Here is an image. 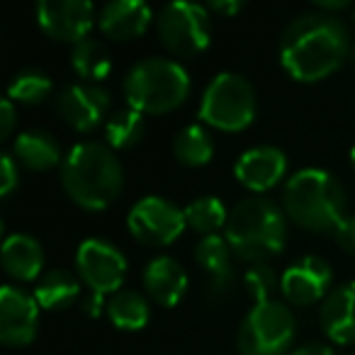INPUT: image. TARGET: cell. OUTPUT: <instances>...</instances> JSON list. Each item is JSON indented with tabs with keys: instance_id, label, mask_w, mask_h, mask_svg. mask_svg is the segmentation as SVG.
<instances>
[{
	"instance_id": "cell-1",
	"label": "cell",
	"mask_w": 355,
	"mask_h": 355,
	"mask_svg": "<svg viewBox=\"0 0 355 355\" xmlns=\"http://www.w3.org/2000/svg\"><path fill=\"white\" fill-rule=\"evenodd\" d=\"M350 37L340 20L329 12H306L285 27L280 37V61L295 80L314 83L348 61Z\"/></svg>"
},
{
	"instance_id": "cell-2",
	"label": "cell",
	"mask_w": 355,
	"mask_h": 355,
	"mask_svg": "<svg viewBox=\"0 0 355 355\" xmlns=\"http://www.w3.org/2000/svg\"><path fill=\"white\" fill-rule=\"evenodd\" d=\"M61 185L78 207L95 212L117 200L124 173L112 148L98 141H83L71 148L61 163Z\"/></svg>"
},
{
	"instance_id": "cell-3",
	"label": "cell",
	"mask_w": 355,
	"mask_h": 355,
	"mask_svg": "<svg viewBox=\"0 0 355 355\" xmlns=\"http://www.w3.org/2000/svg\"><path fill=\"white\" fill-rule=\"evenodd\" d=\"M224 232V239L239 258L266 263L285 248L287 214L272 200L253 195L234 205Z\"/></svg>"
},
{
	"instance_id": "cell-4",
	"label": "cell",
	"mask_w": 355,
	"mask_h": 355,
	"mask_svg": "<svg viewBox=\"0 0 355 355\" xmlns=\"http://www.w3.org/2000/svg\"><path fill=\"white\" fill-rule=\"evenodd\" d=\"M282 207L292 222L311 232L336 229L348 217L343 185L321 168H302L287 180Z\"/></svg>"
},
{
	"instance_id": "cell-5",
	"label": "cell",
	"mask_w": 355,
	"mask_h": 355,
	"mask_svg": "<svg viewBox=\"0 0 355 355\" xmlns=\"http://www.w3.org/2000/svg\"><path fill=\"white\" fill-rule=\"evenodd\" d=\"M190 93L188 71L171 59H144L124 78L127 105L141 114H166L185 103Z\"/></svg>"
},
{
	"instance_id": "cell-6",
	"label": "cell",
	"mask_w": 355,
	"mask_h": 355,
	"mask_svg": "<svg viewBox=\"0 0 355 355\" xmlns=\"http://www.w3.org/2000/svg\"><path fill=\"white\" fill-rule=\"evenodd\" d=\"M200 117L222 132H241L256 117V90L243 76L224 71L209 80L200 103Z\"/></svg>"
},
{
	"instance_id": "cell-7",
	"label": "cell",
	"mask_w": 355,
	"mask_h": 355,
	"mask_svg": "<svg viewBox=\"0 0 355 355\" xmlns=\"http://www.w3.org/2000/svg\"><path fill=\"white\" fill-rule=\"evenodd\" d=\"M236 340L243 355H282L295 340V316L277 300L256 304L239 326Z\"/></svg>"
},
{
	"instance_id": "cell-8",
	"label": "cell",
	"mask_w": 355,
	"mask_h": 355,
	"mask_svg": "<svg viewBox=\"0 0 355 355\" xmlns=\"http://www.w3.org/2000/svg\"><path fill=\"white\" fill-rule=\"evenodd\" d=\"M156 32L168 51L175 56H195L209 44V12L195 3H168L156 15Z\"/></svg>"
},
{
	"instance_id": "cell-9",
	"label": "cell",
	"mask_w": 355,
	"mask_h": 355,
	"mask_svg": "<svg viewBox=\"0 0 355 355\" xmlns=\"http://www.w3.org/2000/svg\"><path fill=\"white\" fill-rule=\"evenodd\" d=\"M127 227L132 232V236L137 241H141L144 246H168L175 241L185 224V212L178 209L173 202L163 198H144L129 209Z\"/></svg>"
},
{
	"instance_id": "cell-10",
	"label": "cell",
	"mask_w": 355,
	"mask_h": 355,
	"mask_svg": "<svg viewBox=\"0 0 355 355\" xmlns=\"http://www.w3.org/2000/svg\"><path fill=\"white\" fill-rule=\"evenodd\" d=\"M76 266H78V275L88 285V290L105 297L119 292L124 272H127V261L119 253V248H114L103 239H85L76 253Z\"/></svg>"
},
{
	"instance_id": "cell-11",
	"label": "cell",
	"mask_w": 355,
	"mask_h": 355,
	"mask_svg": "<svg viewBox=\"0 0 355 355\" xmlns=\"http://www.w3.org/2000/svg\"><path fill=\"white\" fill-rule=\"evenodd\" d=\"M37 22L54 40L78 44L93 27L95 8L88 0H40Z\"/></svg>"
},
{
	"instance_id": "cell-12",
	"label": "cell",
	"mask_w": 355,
	"mask_h": 355,
	"mask_svg": "<svg viewBox=\"0 0 355 355\" xmlns=\"http://www.w3.org/2000/svg\"><path fill=\"white\" fill-rule=\"evenodd\" d=\"M40 326V304L35 297L3 285L0 290V340L6 345H27L35 340Z\"/></svg>"
},
{
	"instance_id": "cell-13",
	"label": "cell",
	"mask_w": 355,
	"mask_h": 355,
	"mask_svg": "<svg viewBox=\"0 0 355 355\" xmlns=\"http://www.w3.org/2000/svg\"><path fill=\"white\" fill-rule=\"evenodd\" d=\"M110 107V95L95 83L69 85L56 100L61 119L76 132H93Z\"/></svg>"
},
{
	"instance_id": "cell-14",
	"label": "cell",
	"mask_w": 355,
	"mask_h": 355,
	"mask_svg": "<svg viewBox=\"0 0 355 355\" xmlns=\"http://www.w3.org/2000/svg\"><path fill=\"white\" fill-rule=\"evenodd\" d=\"M331 277H334V272H331V266L324 258L306 256L282 272L280 290L287 302L297 306H306L319 302L326 295Z\"/></svg>"
},
{
	"instance_id": "cell-15",
	"label": "cell",
	"mask_w": 355,
	"mask_h": 355,
	"mask_svg": "<svg viewBox=\"0 0 355 355\" xmlns=\"http://www.w3.org/2000/svg\"><path fill=\"white\" fill-rule=\"evenodd\" d=\"M287 158L275 146H253L241 153V158L234 166V175L243 188L253 193H266L285 175Z\"/></svg>"
},
{
	"instance_id": "cell-16",
	"label": "cell",
	"mask_w": 355,
	"mask_h": 355,
	"mask_svg": "<svg viewBox=\"0 0 355 355\" xmlns=\"http://www.w3.org/2000/svg\"><path fill=\"white\" fill-rule=\"evenodd\" d=\"M198 266L202 268L205 280H207V295L214 302L222 300L229 292L234 282V268H232V246L222 236H202L195 248Z\"/></svg>"
},
{
	"instance_id": "cell-17",
	"label": "cell",
	"mask_w": 355,
	"mask_h": 355,
	"mask_svg": "<svg viewBox=\"0 0 355 355\" xmlns=\"http://www.w3.org/2000/svg\"><path fill=\"white\" fill-rule=\"evenodd\" d=\"M151 17V8L141 0H114L100 12V30L110 40L129 42L146 32Z\"/></svg>"
},
{
	"instance_id": "cell-18",
	"label": "cell",
	"mask_w": 355,
	"mask_h": 355,
	"mask_svg": "<svg viewBox=\"0 0 355 355\" xmlns=\"http://www.w3.org/2000/svg\"><path fill=\"white\" fill-rule=\"evenodd\" d=\"M144 290L156 304L175 306L188 290V275L171 256H158L144 270Z\"/></svg>"
},
{
	"instance_id": "cell-19",
	"label": "cell",
	"mask_w": 355,
	"mask_h": 355,
	"mask_svg": "<svg viewBox=\"0 0 355 355\" xmlns=\"http://www.w3.org/2000/svg\"><path fill=\"white\" fill-rule=\"evenodd\" d=\"M319 319L331 340L355 343V280L345 282L326 297Z\"/></svg>"
},
{
	"instance_id": "cell-20",
	"label": "cell",
	"mask_w": 355,
	"mask_h": 355,
	"mask_svg": "<svg viewBox=\"0 0 355 355\" xmlns=\"http://www.w3.org/2000/svg\"><path fill=\"white\" fill-rule=\"evenodd\" d=\"M0 261H3V270L12 280H22V282L35 280L42 272V266H44L40 241H35L27 234H10L6 239V243H3Z\"/></svg>"
},
{
	"instance_id": "cell-21",
	"label": "cell",
	"mask_w": 355,
	"mask_h": 355,
	"mask_svg": "<svg viewBox=\"0 0 355 355\" xmlns=\"http://www.w3.org/2000/svg\"><path fill=\"white\" fill-rule=\"evenodd\" d=\"M12 156L30 171H49L59 166L61 148L56 139L46 132H22L12 144ZM64 163V161H61Z\"/></svg>"
},
{
	"instance_id": "cell-22",
	"label": "cell",
	"mask_w": 355,
	"mask_h": 355,
	"mask_svg": "<svg viewBox=\"0 0 355 355\" xmlns=\"http://www.w3.org/2000/svg\"><path fill=\"white\" fill-rule=\"evenodd\" d=\"M80 295V280L69 270H51L40 280L35 290V300L42 309L61 311L69 309Z\"/></svg>"
},
{
	"instance_id": "cell-23",
	"label": "cell",
	"mask_w": 355,
	"mask_h": 355,
	"mask_svg": "<svg viewBox=\"0 0 355 355\" xmlns=\"http://www.w3.org/2000/svg\"><path fill=\"white\" fill-rule=\"evenodd\" d=\"M71 66L80 78L90 80V83L98 85L103 78H107L110 71H112V59H110L107 49L100 44L93 37H85L83 42L73 44L71 51Z\"/></svg>"
},
{
	"instance_id": "cell-24",
	"label": "cell",
	"mask_w": 355,
	"mask_h": 355,
	"mask_svg": "<svg viewBox=\"0 0 355 355\" xmlns=\"http://www.w3.org/2000/svg\"><path fill=\"white\" fill-rule=\"evenodd\" d=\"M107 316L117 329L139 331L148 321V304L139 292L119 290L112 297H107Z\"/></svg>"
},
{
	"instance_id": "cell-25",
	"label": "cell",
	"mask_w": 355,
	"mask_h": 355,
	"mask_svg": "<svg viewBox=\"0 0 355 355\" xmlns=\"http://www.w3.org/2000/svg\"><path fill=\"white\" fill-rule=\"evenodd\" d=\"M144 129V114L137 112L134 107H122L117 112L110 114L107 124H105V137H107V146L112 148H132L141 141Z\"/></svg>"
},
{
	"instance_id": "cell-26",
	"label": "cell",
	"mask_w": 355,
	"mask_h": 355,
	"mask_svg": "<svg viewBox=\"0 0 355 355\" xmlns=\"http://www.w3.org/2000/svg\"><path fill=\"white\" fill-rule=\"evenodd\" d=\"M173 153L180 163L185 166H205L209 163L214 153V141L209 137V132L200 124H190L183 132L178 134L175 141H173Z\"/></svg>"
},
{
	"instance_id": "cell-27",
	"label": "cell",
	"mask_w": 355,
	"mask_h": 355,
	"mask_svg": "<svg viewBox=\"0 0 355 355\" xmlns=\"http://www.w3.org/2000/svg\"><path fill=\"white\" fill-rule=\"evenodd\" d=\"M183 212H185V224L190 229H195L198 234H202V236H214L222 227L227 229L229 222L227 207L217 198H200L195 202H190Z\"/></svg>"
},
{
	"instance_id": "cell-28",
	"label": "cell",
	"mask_w": 355,
	"mask_h": 355,
	"mask_svg": "<svg viewBox=\"0 0 355 355\" xmlns=\"http://www.w3.org/2000/svg\"><path fill=\"white\" fill-rule=\"evenodd\" d=\"M51 80L46 78L40 71H22L8 85V98L12 103H22V105H40L49 98L51 93Z\"/></svg>"
},
{
	"instance_id": "cell-29",
	"label": "cell",
	"mask_w": 355,
	"mask_h": 355,
	"mask_svg": "<svg viewBox=\"0 0 355 355\" xmlns=\"http://www.w3.org/2000/svg\"><path fill=\"white\" fill-rule=\"evenodd\" d=\"M243 282H246L248 295L256 300V304L270 302L275 287L280 285L275 277V270H272L268 263H253V266L246 270V275H243Z\"/></svg>"
},
{
	"instance_id": "cell-30",
	"label": "cell",
	"mask_w": 355,
	"mask_h": 355,
	"mask_svg": "<svg viewBox=\"0 0 355 355\" xmlns=\"http://www.w3.org/2000/svg\"><path fill=\"white\" fill-rule=\"evenodd\" d=\"M17 183H20V175H17L15 156L3 153V158H0V193H3V198H8L17 188Z\"/></svg>"
},
{
	"instance_id": "cell-31",
	"label": "cell",
	"mask_w": 355,
	"mask_h": 355,
	"mask_svg": "<svg viewBox=\"0 0 355 355\" xmlns=\"http://www.w3.org/2000/svg\"><path fill=\"white\" fill-rule=\"evenodd\" d=\"M334 232H336V243H338L345 253L355 256V214H348Z\"/></svg>"
},
{
	"instance_id": "cell-32",
	"label": "cell",
	"mask_w": 355,
	"mask_h": 355,
	"mask_svg": "<svg viewBox=\"0 0 355 355\" xmlns=\"http://www.w3.org/2000/svg\"><path fill=\"white\" fill-rule=\"evenodd\" d=\"M15 127V107H12V100L6 98L0 105V139H8Z\"/></svg>"
},
{
	"instance_id": "cell-33",
	"label": "cell",
	"mask_w": 355,
	"mask_h": 355,
	"mask_svg": "<svg viewBox=\"0 0 355 355\" xmlns=\"http://www.w3.org/2000/svg\"><path fill=\"white\" fill-rule=\"evenodd\" d=\"M107 309V300H105V295H98V292H88L83 300V311L88 316H100L103 311Z\"/></svg>"
},
{
	"instance_id": "cell-34",
	"label": "cell",
	"mask_w": 355,
	"mask_h": 355,
	"mask_svg": "<svg viewBox=\"0 0 355 355\" xmlns=\"http://www.w3.org/2000/svg\"><path fill=\"white\" fill-rule=\"evenodd\" d=\"M214 12H219V15H236L239 10H241V0H217V3H212Z\"/></svg>"
},
{
	"instance_id": "cell-35",
	"label": "cell",
	"mask_w": 355,
	"mask_h": 355,
	"mask_svg": "<svg viewBox=\"0 0 355 355\" xmlns=\"http://www.w3.org/2000/svg\"><path fill=\"white\" fill-rule=\"evenodd\" d=\"M292 355H334V353H331V348H326V345L311 343V345H302V348H297Z\"/></svg>"
},
{
	"instance_id": "cell-36",
	"label": "cell",
	"mask_w": 355,
	"mask_h": 355,
	"mask_svg": "<svg viewBox=\"0 0 355 355\" xmlns=\"http://www.w3.org/2000/svg\"><path fill=\"white\" fill-rule=\"evenodd\" d=\"M316 6H319L321 10L331 12V10H345V8H348L350 3H348V0H319Z\"/></svg>"
},
{
	"instance_id": "cell-37",
	"label": "cell",
	"mask_w": 355,
	"mask_h": 355,
	"mask_svg": "<svg viewBox=\"0 0 355 355\" xmlns=\"http://www.w3.org/2000/svg\"><path fill=\"white\" fill-rule=\"evenodd\" d=\"M348 61H350V66H353V69H355V46H353V49H350V56H348Z\"/></svg>"
},
{
	"instance_id": "cell-38",
	"label": "cell",
	"mask_w": 355,
	"mask_h": 355,
	"mask_svg": "<svg viewBox=\"0 0 355 355\" xmlns=\"http://www.w3.org/2000/svg\"><path fill=\"white\" fill-rule=\"evenodd\" d=\"M350 166H353V171H355V146H353V151H350Z\"/></svg>"
},
{
	"instance_id": "cell-39",
	"label": "cell",
	"mask_w": 355,
	"mask_h": 355,
	"mask_svg": "<svg viewBox=\"0 0 355 355\" xmlns=\"http://www.w3.org/2000/svg\"><path fill=\"white\" fill-rule=\"evenodd\" d=\"M353 17H355V12H353Z\"/></svg>"
}]
</instances>
